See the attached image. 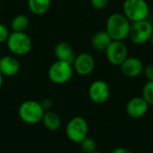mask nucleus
Masks as SVG:
<instances>
[{
	"label": "nucleus",
	"mask_w": 153,
	"mask_h": 153,
	"mask_svg": "<svg viewBox=\"0 0 153 153\" xmlns=\"http://www.w3.org/2000/svg\"><path fill=\"white\" fill-rule=\"evenodd\" d=\"M39 103L45 111L50 110V108L52 107V100L50 99H43Z\"/></svg>",
	"instance_id": "obj_24"
},
{
	"label": "nucleus",
	"mask_w": 153,
	"mask_h": 153,
	"mask_svg": "<svg viewBox=\"0 0 153 153\" xmlns=\"http://www.w3.org/2000/svg\"><path fill=\"white\" fill-rule=\"evenodd\" d=\"M5 43L8 50L14 56H26L32 48L31 39L26 32H10Z\"/></svg>",
	"instance_id": "obj_2"
},
{
	"label": "nucleus",
	"mask_w": 153,
	"mask_h": 153,
	"mask_svg": "<svg viewBox=\"0 0 153 153\" xmlns=\"http://www.w3.org/2000/svg\"><path fill=\"white\" fill-rule=\"evenodd\" d=\"M21 69L19 60L13 55H6L0 59V73L4 77H13L18 74Z\"/></svg>",
	"instance_id": "obj_13"
},
{
	"label": "nucleus",
	"mask_w": 153,
	"mask_h": 153,
	"mask_svg": "<svg viewBox=\"0 0 153 153\" xmlns=\"http://www.w3.org/2000/svg\"><path fill=\"white\" fill-rule=\"evenodd\" d=\"M10 35L9 29L3 23H0V44L5 43Z\"/></svg>",
	"instance_id": "obj_22"
},
{
	"label": "nucleus",
	"mask_w": 153,
	"mask_h": 153,
	"mask_svg": "<svg viewBox=\"0 0 153 153\" xmlns=\"http://www.w3.org/2000/svg\"><path fill=\"white\" fill-rule=\"evenodd\" d=\"M72 65L74 71L77 74L81 76H87L93 72L95 68V60L91 54L81 53L75 56Z\"/></svg>",
	"instance_id": "obj_10"
},
{
	"label": "nucleus",
	"mask_w": 153,
	"mask_h": 153,
	"mask_svg": "<svg viewBox=\"0 0 153 153\" xmlns=\"http://www.w3.org/2000/svg\"><path fill=\"white\" fill-rule=\"evenodd\" d=\"M54 55L56 60L65 61L71 64H73L75 57L72 46L66 41H60L56 45L54 48Z\"/></svg>",
	"instance_id": "obj_14"
},
{
	"label": "nucleus",
	"mask_w": 153,
	"mask_h": 153,
	"mask_svg": "<svg viewBox=\"0 0 153 153\" xmlns=\"http://www.w3.org/2000/svg\"><path fill=\"white\" fill-rule=\"evenodd\" d=\"M89 133L88 122L82 117H74L71 118L65 127L67 138L74 143L80 144Z\"/></svg>",
	"instance_id": "obj_6"
},
{
	"label": "nucleus",
	"mask_w": 153,
	"mask_h": 153,
	"mask_svg": "<svg viewBox=\"0 0 153 153\" xmlns=\"http://www.w3.org/2000/svg\"><path fill=\"white\" fill-rule=\"evenodd\" d=\"M108 61L116 66H120V65L127 58L128 49L124 41L112 40L108 48L105 51Z\"/></svg>",
	"instance_id": "obj_8"
},
{
	"label": "nucleus",
	"mask_w": 153,
	"mask_h": 153,
	"mask_svg": "<svg viewBox=\"0 0 153 153\" xmlns=\"http://www.w3.org/2000/svg\"><path fill=\"white\" fill-rule=\"evenodd\" d=\"M91 153H103V152H98V151H95V152H91Z\"/></svg>",
	"instance_id": "obj_28"
},
{
	"label": "nucleus",
	"mask_w": 153,
	"mask_h": 153,
	"mask_svg": "<svg viewBox=\"0 0 153 153\" xmlns=\"http://www.w3.org/2000/svg\"><path fill=\"white\" fill-rule=\"evenodd\" d=\"M143 74H144L147 81H153V64H149L144 66Z\"/></svg>",
	"instance_id": "obj_23"
},
{
	"label": "nucleus",
	"mask_w": 153,
	"mask_h": 153,
	"mask_svg": "<svg viewBox=\"0 0 153 153\" xmlns=\"http://www.w3.org/2000/svg\"><path fill=\"white\" fill-rule=\"evenodd\" d=\"M3 82H4V76H3V74L0 73V90H1V88H2V86H3Z\"/></svg>",
	"instance_id": "obj_26"
},
{
	"label": "nucleus",
	"mask_w": 153,
	"mask_h": 153,
	"mask_svg": "<svg viewBox=\"0 0 153 153\" xmlns=\"http://www.w3.org/2000/svg\"><path fill=\"white\" fill-rule=\"evenodd\" d=\"M123 13L131 22H135L148 18L150 7L146 0H125Z\"/></svg>",
	"instance_id": "obj_4"
},
{
	"label": "nucleus",
	"mask_w": 153,
	"mask_h": 153,
	"mask_svg": "<svg viewBox=\"0 0 153 153\" xmlns=\"http://www.w3.org/2000/svg\"><path fill=\"white\" fill-rule=\"evenodd\" d=\"M109 3V0H91V6L96 10L105 9Z\"/></svg>",
	"instance_id": "obj_21"
},
{
	"label": "nucleus",
	"mask_w": 153,
	"mask_h": 153,
	"mask_svg": "<svg viewBox=\"0 0 153 153\" xmlns=\"http://www.w3.org/2000/svg\"><path fill=\"white\" fill-rule=\"evenodd\" d=\"M1 57H2V56H0V59H1Z\"/></svg>",
	"instance_id": "obj_29"
},
{
	"label": "nucleus",
	"mask_w": 153,
	"mask_h": 153,
	"mask_svg": "<svg viewBox=\"0 0 153 153\" xmlns=\"http://www.w3.org/2000/svg\"><path fill=\"white\" fill-rule=\"evenodd\" d=\"M143 62L135 56H127V58L120 65L121 72L124 75L129 78L138 77L143 71Z\"/></svg>",
	"instance_id": "obj_12"
},
{
	"label": "nucleus",
	"mask_w": 153,
	"mask_h": 153,
	"mask_svg": "<svg viewBox=\"0 0 153 153\" xmlns=\"http://www.w3.org/2000/svg\"><path fill=\"white\" fill-rule=\"evenodd\" d=\"M45 110L40 103L36 100H25L18 108L19 118L25 124L35 125L41 122Z\"/></svg>",
	"instance_id": "obj_3"
},
{
	"label": "nucleus",
	"mask_w": 153,
	"mask_h": 153,
	"mask_svg": "<svg viewBox=\"0 0 153 153\" xmlns=\"http://www.w3.org/2000/svg\"><path fill=\"white\" fill-rule=\"evenodd\" d=\"M29 10L35 15H43L51 7V0H27Z\"/></svg>",
	"instance_id": "obj_17"
},
{
	"label": "nucleus",
	"mask_w": 153,
	"mask_h": 153,
	"mask_svg": "<svg viewBox=\"0 0 153 153\" xmlns=\"http://www.w3.org/2000/svg\"><path fill=\"white\" fill-rule=\"evenodd\" d=\"M110 153H134L131 150L125 148V147H118L114 149Z\"/></svg>",
	"instance_id": "obj_25"
},
{
	"label": "nucleus",
	"mask_w": 153,
	"mask_h": 153,
	"mask_svg": "<svg viewBox=\"0 0 153 153\" xmlns=\"http://www.w3.org/2000/svg\"><path fill=\"white\" fill-rule=\"evenodd\" d=\"M41 122L48 130L52 131V132L57 131L61 127V125H62L60 117L56 113L51 110L45 111Z\"/></svg>",
	"instance_id": "obj_16"
},
{
	"label": "nucleus",
	"mask_w": 153,
	"mask_h": 153,
	"mask_svg": "<svg viewBox=\"0 0 153 153\" xmlns=\"http://www.w3.org/2000/svg\"><path fill=\"white\" fill-rule=\"evenodd\" d=\"M81 149L84 153H91L97 151V143L91 137H86L81 143Z\"/></svg>",
	"instance_id": "obj_20"
},
{
	"label": "nucleus",
	"mask_w": 153,
	"mask_h": 153,
	"mask_svg": "<svg viewBox=\"0 0 153 153\" xmlns=\"http://www.w3.org/2000/svg\"><path fill=\"white\" fill-rule=\"evenodd\" d=\"M153 33V25L147 19L132 22L129 39L135 45H143L150 40Z\"/></svg>",
	"instance_id": "obj_7"
},
{
	"label": "nucleus",
	"mask_w": 153,
	"mask_h": 153,
	"mask_svg": "<svg viewBox=\"0 0 153 153\" xmlns=\"http://www.w3.org/2000/svg\"><path fill=\"white\" fill-rule=\"evenodd\" d=\"M149 104L143 97H134L126 104V111L131 118L138 119L144 117L149 110Z\"/></svg>",
	"instance_id": "obj_11"
},
{
	"label": "nucleus",
	"mask_w": 153,
	"mask_h": 153,
	"mask_svg": "<svg viewBox=\"0 0 153 153\" xmlns=\"http://www.w3.org/2000/svg\"><path fill=\"white\" fill-rule=\"evenodd\" d=\"M132 22L124 13H114L108 16L106 22V31L112 40L124 41L129 37Z\"/></svg>",
	"instance_id": "obj_1"
},
{
	"label": "nucleus",
	"mask_w": 153,
	"mask_h": 153,
	"mask_svg": "<svg viewBox=\"0 0 153 153\" xmlns=\"http://www.w3.org/2000/svg\"><path fill=\"white\" fill-rule=\"evenodd\" d=\"M112 39L106 30L96 32L91 38V47L97 52H105Z\"/></svg>",
	"instance_id": "obj_15"
},
{
	"label": "nucleus",
	"mask_w": 153,
	"mask_h": 153,
	"mask_svg": "<svg viewBox=\"0 0 153 153\" xmlns=\"http://www.w3.org/2000/svg\"><path fill=\"white\" fill-rule=\"evenodd\" d=\"M30 26V19L26 14L20 13L14 16L11 22L12 31L25 32Z\"/></svg>",
	"instance_id": "obj_18"
},
{
	"label": "nucleus",
	"mask_w": 153,
	"mask_h": 153,
	"mask_svg": "<svg viewBox=\"0 0 153 153\" xmlns=\"http://www.w3.org/2000/svg\"><path fill=\"white\" fill-rule=\"evenodd\" d=\"M142 97L151 106L153 105V81H147L143 88Z\"/></svg>",
	"instance_id": "obj_19"
},
{
	"label": "nucleus",
	"mask_w": 153,
	"mask_h": 153,
	"mask_svg": "<svg viewBox=\"0 0 153 153\" xmlns=\"http://www.w3.org/2000/svg\"><path fill=\"white\" fill-rule=\"evenodd\" d=\"M150 43H151V45H152V47L153 48V33H152V37H151V39H150Z\"/></svg>",
	"instance_id": "obj_27"
},
{
	"label": "nucleus",
	"mask_w": 153,
	"mask_h": 153,
	"mask_svg": "<svg viewBox=\"0 0 153 153\" xmlns=\"http://www.w3.org/2000/svg\"><path fill=\"white\" fill-rule=\"evenodd\" d=\"M74 68L71 63L65 61H55L48 70L49 81L55 84H65L68 82L74 75Z\"/></svg>",
	"instance_id": "obj_5"
},
{
	"label": "nucleus",
	"mask_w": 153,
	"mask_h": 153,
	"mask_svg": "<svg viewBox=\"0 0 153 153\" xmlns=\"http://www.w3.org/2000/svg\"><path fill=\"white\" fill-rule=\"evenodd\" d=\"M110 87L103 80H97L91 82L88 90L90 100L95 104H103L110 97Z\"/></svg>",
	"instance_id": "obj_9"
}]
</instances>
